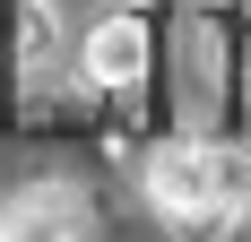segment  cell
Masks as SVG:
<instances>
[{"instance_id":"cell-2","label":"cell","mask_w":251,"mask_h":242,"mask_svg":"<svg viewBox=\"0 0 251 242\" xmlns=\"http://www.w3.org/2000/svg\"><path fill=\"white\" fill-rule=\"evenodd\" d=\"M78 225H87V208L70 182H26L0 208V242H78Z\"/></svg>"},{"instance_id":"cell-3","label":"cell","mask_w":251,"mask_h":242,"mask_svg":"<svg viewBox=\"0 0 251 242\" xmlns=\"http://www.w3.org/2000/svg\"><path fill=\"white\" fill-rule=\"evenodd\" d=\"M87 61H96L104 78H130V70H139V26H104V35H96V52H87Z\"/></svg>"},{"instance_id":"cell-1","label":"cell","mask_w":251,"mask_h":242,"mask_svg":"<svg viewBox=\"0 0 251 242\" xmlns=\"http://www.w3.org/2000/svg\"><path fill=\"white\" fill-rule=\"evenodd\" d=\"M148 191H156V208H174V217H217L234 199V165L217 147H156Z\"/></svg>"}]
</instances>
